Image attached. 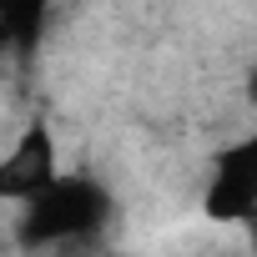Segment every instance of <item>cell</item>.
I'll use <instances>...</instances> for the list:
<instances>
[{"instance_id": "cell-1", "label": "cell", "mask_w": 257, "mask_h": 257, "mask_svg": "<svg viewBox=\"0 0 257 257\" xmlns=\"http://www.w3.org/2000/svg\"><path fill=\"white\" fill-rule=\"evenodd\" d=\"M111 222V192L91 177H56L36 202L21 207L16 242L26 252H81Z\"/></svg>"}, {"instance_id": "cell-2", "label": "cell", "mask_w": 257, "mask_h": 257, "mask_svg": "<svg viewBox=\"0 0 257 257\" xmlns=\"http://www.w3.org/2000/svg\"><path fill=\"white\" fill-rule=\"evenodd\" d=\"M202 217L222 222V227H242L247 217H257V132L242 137L237 147L217 152L207 197H202Z\"/></svg>"}, {"instance_id": "cell-3", "label": "cell", "mask_w": 257, "mask_h": 257, "mask_svg": "<svg viewBox=\"0 0 257 257\" xmlns=\"http://www.w3.org/2000/svg\"><path fill=\"white\" fill-rule=\"evenodd\" d=\"M61 177V162H56V137L46 121H31L26 132L16 137V147L0 157V202H36L51 182Z\"/></svg>"}, {"instance_id": "cell-4", "label": "cell", "mask_w": 257, "mask_h": 257, "mask_svg": "<svg viewBox=\"0 0 257 257\" xmlns=\"http://www.w3.org/2000/svg\"><path fill=\"white\" fill-rule=\"evenodd\" d=\"M46 6H51V0H0V41L26 46L31 31L46 21Z\"/></svg>"}, {"instance_id": "cell-5", "label": "cell", "mask_w": 257, "mask_h": 257, "mask_svg": "<svg viewBox=\"0 0 257 257\" xmlns=\"http://www.w3.org/2000/svg\"><path fill=\"white\" fill-rule=\"evenodd\" d=\"M242 227H247V242H252V252H247V257H257V217H247Z\"/></svg>"}, {"instance_id": "cell-6", "label": "cell", "mask_w": 257, "mask_h": 257, "mask_svg": "<svg viewBox=\"0 0 257 257\" xmlns=\"http://www.w3.org/2000/svg\"><path fill=\"white\" fill-rule=\"evenodd\" d=\"M247 101H252V106H257V66H252V71H247Z\"/></svg>"}]
</instances>
